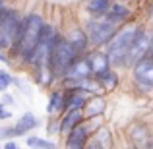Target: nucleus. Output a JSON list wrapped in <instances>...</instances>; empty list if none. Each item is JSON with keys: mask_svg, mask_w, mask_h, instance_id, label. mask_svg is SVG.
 Returning a JSON list of instances; mask_svg holds the SVG:
<instances>
[{"mask_svg": "<svg viewBox=\"0 0 153 149\" xmlns=\"http://www.w3.org/2000/svg\"><path fill=\"white\" fill-rule=\"evenodd\" d=\"M43 27H45V19L41 18V14H29L25 19H22L18 37H16L14 45L10 49L12 56L22 60L23 64H29L31 54H33L35 47H37L39 39H41Z\"/></svg>", "mask_w": 153, "mask_h": 149, "instance_id": "nucleus-1", "label": "nucleus"}, {"mask_svg": "<svg viewBox=\"0 0 153 149\" xmlns=\"http://www.w3.org/2000/svg\"><path fill=\"white\" fill-rule=\"evenodd\" d=\"M136 31H138V27H136L134 23L124 25L122 29L114 31V35L105 43V45H107V56H108L112 66H122V64H126L128 50H130V45H132V41H134Z\"/></svg>", "mask_w": 153, "mask_h": 149, "instance_id": "nucleus-2", "label": "nucleus"}, {"mask_svg": "<svg viewBox=\"0 0 153 149\" xmlns=\"http://www.w3.org/2000/svg\"><path fill=\"white\" fill-rule=\"evenodd\" d=\"M76 56L78 54H76L74 47L70 45V41L66 37L56 35L54 45H52V50H51V68H52L56 78H64V72L74 62Z\"/></svg>", "mask_w": 153, "mask_h": 149, "instance_id": "nucleus-3", "label": "nucleus"}, {"mask_svg": "<svg viewBox=\"0 0 153 149\" xmlns=\"http://www.w3.org/2000/svg\"><path fill=\"white\" fill-rule=\"evenodd\" d=\"M116 31V23L111 21L107 16H93V18L87 19L85 23V35L89 39L91 45L95 47H103L108 39L114 35Z\"/></svg>", "mask_w": 153, "mask_h": 149, "instance_id": "nucleus-4", "label": "nucleus"}, {"mask_svg": "<svg viewBox=\"0 0 153 149\" xmlns=\"http://www.w3.org/2000/svg\"><path fill=\"white\" fill-rule=\"evenodd\" d=\"M19 19L18 12H6V16L2 18L0 21V49L2 50H10L12 45H14L16 37H18V31H19Z\"/></svg>", "mask_w": 153, "mask_h": 149, "instance_id": "nucleus-5", "label": "nucleus"}, {"mask_svg": "<svg viewBox=\"0 0 153 149\" xmlns=\"http://www.w3.org/2000/svg\"><path fill=\"white\" fill-rule=\"evenodd\" d=\"M151 41H153V35L146 29H138L134 35V41L130 45V50H128V58H126V64H132L134 66L138 60H142L143 56L149 54V47H151Z\"/></svg>", "mask_w": 153, "mask_h": 149, "instance_id": "nucleus-6", "label": "nucleus"}, {"mask_svg": "<svg viewBox=\"0 0 153 149\" xmlns=\"http://www.w3.org/2000/svg\"><path fill=\"white\" fill-rule=\"evenodd\" d=\"M134 82L143 93L153 91V58L143 56L134 64Z\"/></svg>", "mask_w": 153, "mask_h": 149, "instance_id": "nucleus-7", "label": "nucleus"}, {"mask_svg": "<svg viewBox=\"0 0 153 149\" xmlns=\"http://www.w3.org/2000/svg\"><path fill=\"white\" fill-rule=\"evenodd\" d=\"M91 76L93 74H91V68L87 64V58H79V56H76L74 62L64 72V79H70V82H79V79L91 78Z\"/></svg>", "mask_w": 153, "mask_h": 149, "instance_id": "nucleus-8", "label": "nucleus"}, {"mask_svg": "<svg viewBox=\"0 0 153 149\" xmlns=\"http://www.w3.org/2000/svg\"><path fill=\"white\" fill-rule=\"evenodd\" d=\"M87 136H89V128L85 126V124L78 122L74 128H72L70 132H68V139H66V145L72 147V149H79L83 147L87 143Z\"/></svg>", "mask_w": 153, "mask_h": 149, "instance_id": "nucleus-9", "label": "nucleus"}, {"mask_svg": "<svg viewBox=\"0 0 153 149\" xmlns=\"http://www.w3.org/2000/svg\"><path fill=\"white\" fill-rule=\"evenodd\" d=\"M85 58H87V64H89L93 76H97V74H101V72H105L107 68H111V60H108L107 52L95 50V52H91V54H87Z\"/></svg>", "mask_w": 153, "mask_h": 149, "instance_id": "nucleus-10", "label": "nucleus"}, {"mask_svg": "<svg viewBox=\"0 0 153 149\" xmlns=\"http://www.w3.org/2000/svg\"><path fill=\"white\" fill-rule=\"evenodd\" d=\"M68 41H70V45L74 47V50H76V54H83L87 49V45H89V39H87V35H85V31H82V29H72L70 31V35H68Z\"/></svg>", "mask_w": 153, "mask_h": 149, "instance_id": "nucleus-11", "label": "nucleus"}, {"mask_svg": "<svg viewBox=\"0 0 153 149\" xmlns=\"http://www.w3.org/2000/svg\"><path fill=\"white\" fill-rule=\"evenodd\" d=\"M83 114L87 116V118H95V116L103 114L105 110V99L103 97H91L87 99L85 103H83Z\"/></svg>", "mask_w": 153, "mask_h": 149, "instance_id": "nucleus-12", "label": "nucleus"}, {"mask_svg": "<svg viewBox=\"0 0 153 149\" xmlns=\"http://www.w3.org/2000/svg\"><path fill=\"white\" fill-rule=\"evenodd\" d=\"M37 126V120H35V116L33 114H23L22 118L18 120V124H16L14 128H10V132H12V136H25L27 132L31 130V128H35Z\"/></svg>", "mask_w": 153, "mask_h": 149, "instance_id": "nucleus-13", "label": "nucleus"}, {"mask_svg": "<svg viewBox=\"0 0 153 149\" xmlns=\"http://www.w3.org/2000/svg\"><path fill=\"white\" fill-rule=\"evenodd\" d=\"M105 16H107L111 21L120 23V21H124V19L130 18V10H128L126 6H122L120 2H116V4H111V6H108V10L105 12Z\"/></svg>", "mask_w": 153, "mask_h": 149, "instance_id": "nucleus-14", "label": "nucleus"}, {"mask_svg": "<svg viewBox=\"0 0 153 149\" xmlns=\"http://www.w3.org/2000/svg\"><path fill=\"white\" fill-rule=\"evenodd\" d=\"M111 145H112V139H111V132L107 128H99L89 142V147H95V149H107Z\"/></svg>", "mask_w": 153, "mask_h": 149, "instance_id": "nucleus-15", "label": "nucleus"}, {"mask_svg": "<svg viewBox=\"0 0 153 149\" xmlns=\"http://www.w3.org/2000/svg\"><path fill=\"white\" fill-rule=\"evenodd\" d=\"M95 78H97V83L101 85V89H105V91H112L116 87V83H118V78H116V74L111 68H107L105 72L97 74Z\"/></svg>", "mask_w": 153, "mask_h": 149, "instance_id": "nucleus-16", "label": "nucleus"}, {"mask_svg": "<svg viewBox=\"0 0 153 149\" xmlns=\"http://www.w3.org/2000/svg\"><path fill=\"white\" fill-rule=\"evenodd\" d=\"M83 103H85V97H83L82 89H70L68 97H64V108L66 110H74V108H82Z\"/></svg>", "mask_w": 153, "mask_h": 149, "instance_id": "nucleus-17", "label": "nucleus"}, {"mask_svg": "<svg viewBox=\"0 0 153 149\" xmlns=\"http://www.w3.org/2000/svg\"><path fill=\"white\" fill-rule=\"evenodd\" d=\"M52 78H54V72H52L51 64H39L35 66V79H37L39 85H51Z\"/></svg>", "mask_w": 153, "mask_h": 149, "instance_id": "nucleus-18", "label": "nucleus"}, {"mask_svg": "<svg viewBox=\"0 0 153 149\" xmlns=\"http://www.w3.org/2000/svg\"><path fill=\"white\" fill-rule=\"evenodd\" d=\"M78 122H82V112H79V108L68 110V112H66V116L62 118V122H60V132L68 134V132H70Z\"/></svg>", "mask_w": 153, "mask_h": 149, "instance_id": "nucleus-19", "label": "nucleus"}, {"mask_svg": "<svg viewBox=\"0 0 153 149\" xmlns=\"http://www.w3.org/2000/svg\"><path fill=\"white\" fill-rule=\"evenodd\" d=\"M111 6V0H87L85 2V10L91 16H103Z\"/></svg>", "mask_w": 153, "mask_h": 149, "instance_id": "nucleus-20", "label": "nucleus"}, {"mask_svg": "<svg viewBox=\"0 0 153 149\" xmlns=\"http://www.w3.org/2000/svg\"><path fill=\"white\" fill-rule=\"evenodd\" d=\"M64 108V93L62 91H54V93L51 95L49 99V107H47V110L51 112V114H54V112L62 110Z\"/></svg>", "mask_w": 153, "mask_h": 149, "instance_id": "nucleus-21", "label": "nucleus"}, {"mask_svg": "<svg viewBox=\"0 0 153 149\" xmlns=\"http://www.w3.org/2000/svg\"><path fill=\"white\" fill-rule=\"evenodd\" d=\"M25 143L29 147H47V149H52V147H54V143L47 142V139H43V138H35V136L25 138Z\"/></svg>", "mask_w": 153, "mask_h": 149, "instance_id": "nucleus-22", "label": "nucleus"}, {"mask_svg": "<svg viewBox=\"0 0 153 149\" xmlns=\"http://www.w3.org/2000/svg\"><path fill=\"white\" fill-rule=\"evenodd\" d=\"M12 82H14V79H12V78H10V76H8V74H6V72H0V89H2V91H4V89H6V87H8V85H10V83H12Z\"/></svg>", "mask_w": 153, "mask_h": 149, "instance_id": "nucleus-23", "label": "nucleus"}, {"mask_svg": "<svg viewBox=\"0 0 153 149\" xmlns=\"http://www.w3.org/2000/svg\"><path fill=\"white\" fill-rule=\"evenodd\" d=\"M6 12H8V8L4 6V2H2V0H0V21H2V18H4V16H6Z\"/></svg>", "mask_w": 153, "mask_h": 149, "instance_id": "nucleus-24", "label": "nucleus"}, {"mask_svg": "<svg viewBox=\"0 0 153 149\" xmlns=\"http://www.w3.org/2000/svg\"><path fill=\"white\" fill-rule=\"evenodd\" d=\"M8 116H10V114H8V112L4 110V107L0 105V118H8Z\"/></svg>", "mask_w": 153, "mask_h": 149, "instance_id": "nucleus-25", "label": "nucleus"}, {"mask_svg": "<svg viewBox=\"0 0 153 149\" xmlns=\"http://www.w3.org/2000/svg\"><path fill=\"white\" fill-rule=\"evenodd\" d=\"M6 149H18V145H16V142H8L6 143Z\"/></svg>", "mask_w": 153, "mask_h": 149, "instance_id": "nucleus-26", "label": "nucleus"}, {"mask_svg": "<svg viewBox=\"0 0 153 149\" xmlns=\"http://www.w3.org/2000/svg\"><path fill=\"white\" fill-rule=\"evenodd\" d=\"M147 56H149V58H153V41H151V47H149V54H147Z\"/></svg>", "mask_w": 153, "mask_h": 149, "instance_id": "nucleus-27", "label": "nucleus"}, {"mask_svg": "<svg viewBox=\"0 0 153 149\" xmlns=\"http://www.w3.org/2000/svg\"><path fill=\"white\" fill-rule=\"evenodd\" d=\"M0 60H2V62H10V60H6V56H4V54H0Z\"/></svg>", "mask_w": 153, "mask_h": 149, "instance_id": "nucleus-28", "label": "nucleus"}]
</instances>
